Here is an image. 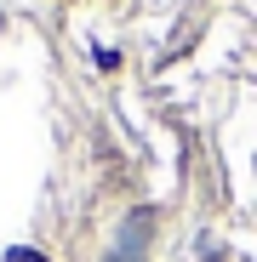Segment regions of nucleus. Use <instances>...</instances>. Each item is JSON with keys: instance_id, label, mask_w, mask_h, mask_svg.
Returning a JSON list of instances; mask_svg holds the SVG:
<instances>
[{"instance_id": "f257e3e1", "label": "nucleus", "mask_w": 257, "mask_h": 262, "mask_svg": "<svg viewBox=\"0 0 257 262\" xmlns=\"http://www.w3.org/2000/svg\"><path fill=\"white\" fill-rule=\"evenodd\" d=\"M12 262H46L40 251H12Z\"/></svg>"}, {"instance_id": "f03ea898", "label": "nucleus", "mask_w": 257, "mask_h": 262, "mask_svg": "<svg viewBox=\"0 0 257 262\" xmlns=\"http://www.w3.org/2000/svg\"><path fill=\"white\" fill-rule=\"evenodd\" d=\"M109 262H132V251H120V256H109Z\"/></svg>"}]
</instances>
